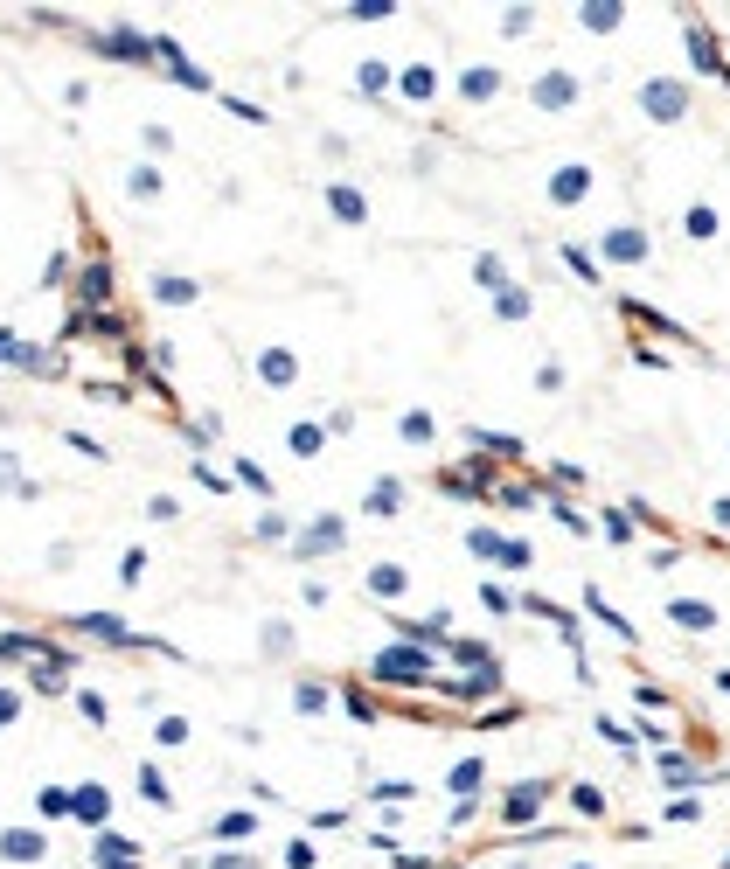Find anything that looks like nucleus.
<instances>
[{"label": "nucleus", "mask_w": 730, "mask_h": 869, "mask_svg": "<svg viewBox=\"0 0 730 869\" xmlns=\"http://www.w3.org/2000/svg\"><path fill=\"white\" fill-rule=\"evenodd\" d=\"M174 153V133L167 126H146V160H167Z\"/></svg>", "instance_id": "nucleus-44"}, {"label": "nucleus", "mask_w": 730, "mask_h": 869, "mask_svg": "<svg viewBox=\"0 0 730 869\" xmlns=\"http://www.w3.org/2000/svg\"><path fill=\"white\" fill-rule=\"evenodd\" d=\"M188 744V717H160L153 724V751H181Z\"/></svg>", "instance_id": "nucleus-27"}, {"label": "nucleus", "mask_w": 730, "mask_h": 869, "mask_svg": "<svg viewBox=\"0 0 730 869\" xmlns=\"http://www.w3.org/2000/svg\"><path fill=\"white\" fill-rule=\"evenodd\" d=\"M710 515H717V522H724V529H730V501H717V508H710Z\"/></svg>", "instance_id": "nucleus-56"}, {"label": "nucleus", "mask_w": 730, "mask_h": 869, "mask_svg": "<svg viewBox=\"0 0 730 869\" xmlns=\"http://www.w3.org/2000/svg\"><path fill=\"white\" fill-rule=\"evenodd\" d=\"M292 703H299L306 717H320V710H327V682H299V696H292Z\"/></svg>", "instance_id": "nucleus-40"}, {"label": "nucleus", "mask_w": 730, "mask_h": 869, "mask_svg": "<svg viewBox=\"0 0 730 869\" xmlns=\"http://www.w3.org/2000/svg\"><path fill=\"white\" fill-rule=\"evenodd\" d=\"M153 299H160V306H195V279H181V272H160V279H153Z\"/></svg>", "instance_id": "nucleus-22"}, {"label": "nucleus", "mask_w": 730, "mask_h": 869, "mask_svg": "<svg viewBox=\"0 0 730 869\" xmlns=\"http://www.w3.org/2000/svg\"><path fill=\"white\" fill-rule=\"evenodd\" d=\"M21 717V689H0V724H14Z\"/></svg>", "instance_id": "nucleus-55"}, {"label": "nucleus", "mask_w": 730, "mask_h": 869, "mask_svg": "<svg viewBox=\"0 0 730 869\" xmlns=\"http://www.w3.org/2000/svg\"><path fill=\"white\" fill-rule=\"evenodd\" d=\"M473 279H480V286H501V258L480 251V258H473Z\"/></svg>", "instance_id": "nucleus-46"}, {"label": "nucleus", "mask_w": 730, "mask_h": 869, "mask_svg": "<svg viewBox=\"0 0 730 869\" xmlns=\"http://www.w3.org/2000/svg\"><path fill=\"white\" fill-rule=\"evenodd\" d=\"M369 675H376V682H397V689H425V682H438V668H432L425 647H383V654L369 661Z\"/></svg>", "instance_id": "nucleus-1"}, {"label": "nucleus", "mask_w": 730, "mask_h": 869, "mask_svg": "<svg viewBox=\"0 0 730 869\" xmlns=\"http://www.w3.org/2000/svg\"><path fill=\"white\" fill-rule=\"evenodd\" d=\"M105 49H112V56H133V63H146V35H133V28L105 35Z\"/></svg>", "instance_id": "nucleus-31"}, {"label": "nucleus", "mask_w": 730, "mask_h": 869, "mask_svg": "<svg viewBox=\"0 0 730 869\" xmlns=\"http://www.w3.org/2000/svg\"><path fill=\"white\" fill-rule=\"evenodd\" d=\"M550 793H557L550 779H515V786L494 800V821H501V828H529V821L550 807Z\"/></svg>", "instance_id": "nucleus-2"}, {"label": "nucleus", "mask_w": 730, "mask_h": 869, "mask_svg": "<svg viewBox=\"0 0 730 869\" xmlns=\"http://www.w3.org/2000/svg\"><path fill=\"white\" fill-rule=\"evenodd\" d=\"M70 626H77V633H91V640H105V647H146L140 633H133L126 619H112V612H77Z\"/></svg>", "instance_id": "nucleus-9"}, {"label": "nucleus", "mask_w": 730, "mask_h": 869, "mask_svg": "<svg viewBox=\"0 0 730 869\" xmlns=\"http://www.w3.org/2000/svg\"><path fill=\"white\" fill-rule=\"evenodd\" d=\"M320 445H327V425H292V452H299V459H313Z\"/></svg>", "instance_id": "nucleus-32"}, {"label": "nucleus", "mask_w": 730, "mask_h": 869, "mask_svg": "<svg viewBox=\"0 0 730 869\" xmlns=\"http://www.w3.org/2000/svg\"><path fill=\"white\" fill-rule=\"evenodd\" d=\"M77 306H84V313H112V265H105V258H91V265L77 272Z\"/></svg>", "instance_id": "nucleus-7"}, {"label": "nucleus", "mask_w": 730, "mask_h": 869, "mask_svg": "<svg viewBox=\"0 0 730 869\" xmlns=\"http://www.w3.org/2000/svg\"><path fill=\"white\" fill-rule=\"evenodd\" d=\"M598 737H605L612 751H633V730L619 724V717H598Z\"/></svg>", "instance_id": "nucleus-41"}, {"label": "nucleus", "mask_w": 730, "mask_h": 869, "mask_svg": "<svg viewBox=\"0 0 730 869\" xmlns=\"http://www.w3.org/2000/svg\"><path fill=\"white\" fill-rule=\"evenodd\" d=\"M494 320H529V286L501 279V286H494Z\"/></svg>", "instance_id": "nucleus-21"}, {"label": "nucleus", "mask_w": 730, "mask_h": 869, "mask_svg": "<svg viewBox=\"0 0 730 869\" xmlns=\"http://www.w3.org/2000/svg\"><path fill=\"white\" fill-rule=\"evenodd\" d=\"M42 849H49L42 828H0V856L7 863H42Z\"/></svg>", "instance_id": "nucleus-13"}, {"label": "nucleus", "mask_w": 730, "mask_h": 869, "mask_svg": "<svg viewBox=\"0 0 730 869\" xmlns=\"http://www.w3.org/2000/svg\"><path fill=\"white\" fill-rule=\"evenodd\" d=\"M286 550L299 564H306V557H334V550H348V529H341V515H313V529H292Z\"/></svg>", "instance_id": "nucleus-4"}, {"label": "nucleus", "mask_w": 730, "mask_h": 869, "mask_svg": "<svg viewBox=\"0 0 730 869\" xmlns=\"http://www.w3.org/2000/svg\"><path fill=\"white\" fill-rule=\"evenodd\" d=\"M390 84H397V70H390V63H376V56H369V63L355 70V91H369V98H383Z\"/></svg>", "instance_id": "nucleus-25"}, {"label": "nucleus", "mask_w": 730, "mask_h": 869, "mask_svg": "<svg viewBox=\"0 0 730 869\" xmlns=\"http://www.w3.org/2000/svg\"><path fill=\"white\" fill-rule=\"evenodd\" d=\"M564 265H571L578 279H598V258H591V251H578V244H564Z\"/></svg>", "instance_id": "nucleus-45"}, {"label": "nucleus", "mask_w": 730, "mask_h": 869, "mask_svg": "<svg viewBox=\"0 0 730 869\" xmlns=\"http://www.w3.org/2000/svg\"><path fill=\"white\" fill-rule=\"evenodd\" d=\"M480 605H487V612H494V619H508V612H515V605H522V598H515V591H501V584L487 578V584H480Z\"/></svg>", "instance_id": "nucleus-30"}, {"label": "nucleus", "mask_w": 730, "mask_h": 869, "mask_svg": "<svg viewBox=\"0 0 730 869\" xmlns=\"http://www.w3.org/2000/svg\"><path fill=\"white\" fill-rule=\"evenodd\" d=\"M689 237H717V209H689Z\"/></svg>", "instance_id": "nucleus-48"}, {"label": "nucleus", "mask_w": 730, "mask_h": 869, "mask_svg": "<svg viewBox=\"0 0 730 869\" xmlns=\"http://www.w3.org/2000/svg\"><path fill=\"white\" fill-rule=\"evenodd\" d=\"M501 91H508V77H501L494 63H473V70L452 77V98H466V105H487V98H501Z\"/></svg>", "instance_id": "nucleus-5"}, {"label": "nucleus", "mask_w": 730, "mask_h": 869, "mask_svg": "<svg viewBox=\"0 0 730 869\" xmlns=\"http://www.w3.org/2000/svg\"><path fill=\"white\" fill-rule=\"evenodd\" d=\"M550 508H557V522H564L571 536H584V529H591V522H584V515H578V508H571V501H550Z\"/></svg>", "instance_id": "nucleus-50"}, {"label": "nucleus", "mask_w": 730, "mask_h": 869, "mask_svg": "<svg viewBox=\"0 0 730 869\" xmlns=\"http://www.w3.org/2000/svg\"><path fill=\"white\" fill-rule=\"evenodd\" d=\"M258 383L265 390H292L299 383V355L292 348H258Z\"/></svg>", "instance_id": "nucleus-10"}, {"label": "nucleus", "mask_w": 730, "mask_h": 869, "mask_svg": "<svg viewBox=\"0 0 730 869\" xmlns=\"http://www.w3.org/2000/svg\"><path fill=\"white\" fill-rule=\"evenodd\" d=\"M397 98H411V105H432V98H438V70H432V63H411V70H397Z\"/></svg>", "instance_id": "nucleus-17"}, {"label": "nucleus", "mask_w": 730, "mask_h": 869, "mask_svg": "<svg viewBox=\"0 0 730 869\" xmlns=\"http://www.w3.org/2000/svg\"><path fill=\"white\" fill-rule=\"evenodd\" d=\"M536 390H543V397H557V390H564V362H550V355H543V362H536Z\"/></svg>", "instance_id": "nucleus-39"}, {"label": "nucleus", "mask_w": 730, "mask_h": 869, "mask_svg": "<svg viewBox=\"0 0 730 869\" xmlns=\"http://www.w3.org/2000/svg\"><path fill=\"white\" fill-rule=\"evenodd\" d=\"M640 112H647L654 126H675V119L689 112V84H675V77H647V84H640Z\"/></svg>", "instance_id": "nucleus-3"}, {"label": "nucleus", "mask_w": 730, "mask_h": 869, "mask_svg": "<svg viewBox=\"0 0 730 869\" xmlns=\"http://www.w3.org/2000/svg\"><path fill=\"white\" fill-rule=\"evenodd\" d=\"M230 466H237V480H244L251 494H272V473H265L258 459H230Z\"/></svg>", "instance_id": "nucleus-34"}, {"label": "nucleus", "mask_w": 730, "mask_h": 869, "mask_svg": "<svg viewBox=\"0 0 730 869\" xmlns=\"http://www.w3.org/2000/svg\"><path fill=\"white\" fill-rule=\"evenodd\" d=\"M146 515H153V522H181V501H174V494H153Z\"/></svg>", "instance_id": "nucleus-47"}, {"label": "nucleus", "mask_w": 730, "mask_h": 869, "mask_svg": "<svg viewBox=\"0 0 730 869\" xmlns=\"http://www.w3.org/2000/svg\"><path fill=\"white\" fill-rule=\"evenodd\" d=\"M529 98H536V112H571V105H578V77H564V70H543V77L529 84Z\"/></svg>", "instance_id": "nucleus-8"}, {"label": "nucleus", "mask_w": 730, "mask_h": 869, "mask_svg": "<svg viewBox=\"0 0 730 869\" xmlns=\"http://www.w3.org/2000/svg\"><path fill=\"white\" fill-rule=\"evenodd\" d=\"M501 571H529V543L522 536H501V557H494Z\"/></svg>", "instance_id": "nucleus-35"}, {"label": "nucleus", "mask_w": 730, "mask_h": 869, "mask_svg": "<svg viewBox=\"0 0 730 869\" xmlns=\"http://www.w3.org/2000/svg\"><path fill=\"white\" fill-rule=\"evenodd\" d=\"M598 258H605V265H640V258H647V230H633V223H612V230L598 237Z\"/></svg>", "instance_id": "nucleus-6"}, {"label": "nucleus", "mask_w": 730, "mask_h": 869, "mask_svg": "<svg viewBox=\"0 0 730 869\" xmlns=\"http://www.w3.org/2000/svg\"><path fill=\"white\" fill-rule=\"evenodd\" d=\"M404 591H411V571H404V564H390V557L369 564V598H376V605H390V598H404Z\"/></svg>", "instance_id": "nucleus-15"}, {"label": "nucleus", "mask_w": 730, "mask_h": 869, "mask_svg": "<svg viewBox=\"0 0 730 869\" xmlns=\"http://www.w3.org/2000/svg\"><path fill=\"white\" fill-rule=\"evenodd\" d=\"M605 536H612V543H626V536H633V522H626L619 508H605Z\"/></svg>", "instance_id": "nucleus-53"}, {"label": "nucleus", "mask_w": 730, "mask_h": 869, "mask_svg": "<svg viewBox=\"0 0 730 869\" xmlns=\"http://www.w3.org/2000/svg\"><path fill=\"white\" fill-rule=\"evenodd\" d=\"M432 418H425V411H404V418H397V438H404V445H432Z\"/></svg>", "instance_id": "nucleus-28"}, {"label": "nucleus", "mask_w": 730, "mask_h": 869, "mask_svg": "<svg viewBox=\"0 0 730 869\" xmlns=\"http://www.w3.org/2000/svg\"><path fill=\"white\" fill-rule=\"evenodd\" d=\"M77 279V265H70V251H56L49 265H42V286H70Z\"/></svg>", "instance_id": "nucleus-38"}, {"label": "nucleus", "mask_w": 730, "mask_h": 869, "mask_svg": "<svg viewBox=\"0 0 730 869\" xmlns=\"http://www.w3.org/2000/svg\"><path fill=\"white\" fill-rule=\"evenodd\" d=\"M584 605H591V612H598V619H605V626H612V633H619V640H633V619H626V612H619V605H605V598H598V591H584Z\"/></svg>", "instance_id": "nucleus-29"}, {"label": "nucleus", "mask_w": 730, "mask_h": 869, "mask_svg": "<svg viewBox=\"0 0 730 869\" xmlns=\"http://www.w3.org/2000/svg\"><path fill=\"white\" fill-rule=\"evenodd\" d=\"M397 508H404V480H397V473H383V480L362 494V515H369V522H383V515H397Z\"/></svg>", "instance_id": "nucleus-16"}, {"label": "nucleus", "mask_w": 730, "mask_h": 869, "mask_svg": "<svg viewBox=\"0 0 730 869\" xmlns=\"http://www.w3.org/2000/svg\"><path fill=\"white\" fill-rule=\"evenodd\" d=\"M70 800H77V786H42V793H35V828L70 821Z\"/></svg>", "instance_id": "nucleus-19"}, {"label": "nucleus", "mask_w": 730, "mask_h": 869, "mask_svg": "<svg viewBox=\"0 0 730 869\" xmlns=\"http://www.w3.org/2000/svg\"><path fill=\"white\" fill-rule=\"evenodd\" d=\"M286 863H292V869H313L320 856H313V842H292V849H286Z\"/></svg>", "instance_id": "nucleus-54"}, {"label": "nucleus", "mask_w": 730, "mask_h": 869, "mask_svg": "<svg viewBox=\"0 0 730 869\" xmlns=\"http://www.w3.org/2000/svg\"><path fill=\"white\" fill-rule=\"evenodd\" d=\"M717 689H724V696H730V668H724V675H717Z\"/></svg>", "instance_id": "nucleus-57"}, {"label": "nucleus", "mask_w": 730, "mask_h": 869, "mask_svg": "<svg viewBox=\"0 0 730 869\" xmlns=\"http://www.w3.org/2000/svg\"><path fill=\"white\" fill-rule=\"evenodd\" d=\"M480 779H487V765H480V758H459V765L445 772V786H452L459 800H473V793H480Z\"/></svg>", "instance_id": "nucleus-23"}, {"label": "nucleus", "mask_w": 730, "mask_h": 869, "mask_svg": "<svg viewBox=\"0 0 730 869\" xmlns=\"http://www.w3.org/2000/svg\"><path fill=\"white\" fill-rule=\"evenodd\" d=\"M70 696H77V710H84V724H105V717H112V710H105V696H91V689H70Z\"/></svg>", "instance_id": "nucleus-42"}, {"label": "nucleus", "mask_w": 730, "mask_h": 869, "mask_svg": "<svg viewBox=\"0 0 730 869\" xmlns=\"http://www.w3.org/2000/svg\"><path fill=\"white\" fill-rule=\"evenodd\" d=\"M146 571V550H126V564H119V584H140Z\"/></svg>", "instance_id": "nucleus-51"}, {"label": "nucleus", "mask_w": 730, "mask_h": 869, "mask_svg": "<svg viewBox=\"0 0 730 869\" xmlns=\"http://www.w3.org/2000/svg\"><path fill=\"white\" fill-rule=\"evenodd\" d=\"M383 14H397V7H383V0L376 7H341V21H383Z\"/></svg>", "instance_id": "nucleus-52"}, {"label": "nucleus", "mask_w": 730, "mask_h": 869, "mask_svg": "<svg viewBox=\"0 0 730 869\" xmlns=\"http://www.w3.org/2000/svg\"><path fill=\"white\" fill-rule=\"evenodd\" d=\"M668 626H689V633H717V605H696V598H668Z\"/></svg>", "instance_id": "nucleus-18"}, {"label": "nucleus", "mask_w": 730, "mask_h": 869, "mask_svg": "<svg viewBox=\"0 0 730 869\" xmlns=\"http://www.w3.org/2000/svg\"><path fill=\"white\" fill-rule=\"evenodd\" d=\"M140 793H146V807H174V786L160 779V765H140Z\"/></svg>", "instance_id": "nucleus-26"}, {"label": "nucleus", "mask_w": 730, "mask_h": 869, "mask_svg": "<svg viewBox=\"0 0 730 869\" xmlns=\"http://www.w3.org/2000/svg\"><path fill=\"white\" fill-rule=\"evenodd\" d=\"M571 807H578L584 821H598V814H605V793H598V786H584V779H578V786H571Z\"/></svg>", "instance_id": "nucleus-33"}, {"label": "nucleus", "mask_w": 730, "mask_h": 869, "mask_svg": "<svg viewBox=\"0 0 730 869\" xmlns=\"http://www.w3.org/2000/svg\"><path fill=\"white\" fill-rule=\"evenodd\" d=\"M251 828H258V821H251V814H223V821H216V835H223V842H244V835H251Z\"/></svg>", "instance_id": "nucleus-43"}, {"label": "nucleus", "mask_w": 730, "mask_h": 869, "mask_svg": "<svg viewBox=\"0 0 730 869\" xmlns=\"http://www.w3.org/2000/svg\"><path fill=\"white\" fill-rule=\"evenodd\" d=\"M578 21H584V28H591V35H612V28H619L626 14H619V7H584Z\"/></svg>", "instance_id": "nucleus-36"}, {"label": "nucleus", "mask_w": 730, "mask_h": 869, "mask_svg": "<svg viewBox=\"0 0 730 869\" xmlns=\"http://www.w3.org/2000/svg\"><path fill=\"white\" fill-rule=\"evenodd\" d=\"M584 195H591V167H584V160H571V167H557V174H550V202H564V209H571V202H584Z\"/></svg>", "instance_id": "nucleus-14"}, {"label": "nucleus", "mask_w": 730, "mask_h": 869, "mask_svg": "<svg viewBox=\"0 0 730 869\" xmlns=\"http://www.w3.org/2000/svg\"><path fill=\"white\" fill-rule=\"evenodd\" d=\"M70 821H84V828H105V821H112V793L84 779V786H77V800H70Z\"/></svg>", "instance_id": "nucleus-12"}, {"label": "nucleus", "mask_w": 730, "mask_h": 869, "mask_svg": "<svg viewBox=\"0 0 730 869\" xmlns=\"http://www.w3.org/2000/svg\"><path fill=\"white\" fill-rule=\"evenodd\" d=\"M265 654H272V661L292 654V626H286V619H265Z\"/></svg>", "instance_id": "nucleus-37"}, {"label": "nucleus", "mask_w": 730, "mask_h": 869, "mask_svg": "<svg viewBox=\"0 0 730 869\" xmlns=\"http://www.w3.org/2000/svg\"><path fill=\"white\" fill-rule=\"evenodd\" d=\"M160 56H167V70H174V84H188V91H209V77H202V70H195V63H188V56H181L174 42H160Z\"/></svg>", "instance_id": "nucleus-24"}, {"label": "nucleus", "mask_w": 730, "mask_h": 869, "mask_svg": "<svg viewBox=\"0 0 730 869\" xmlns=\"http://www.w3.org/2000/svg\"><path fill=\"white\" fill-rule=\"evenodd\" d=\"M466 543H473V557H501V536H494V529H473Z\"/></svg>", "instance_id": "nucleus-49"}, {"label": "nucleus", "mask_w": 730, "mask_h": 869, "mask_svg": "<svg viewBox=\"0 0 730 869\" xmlns=\"http://www.w3.org/2000/svg\"><path fill=\"white\" fill-rule=\"evenodd\" d=\"M327 209H334L348 230H362V223H369V202H362V188H355V181H327Z\"/></svg>", "instance_id": "nucleus-11"}, {"label": "nucleus", "mask_w": 730, "mask_h": 869, "mask_svg": "<svg viewBox=\"0 0 730 869\" xmlns=\"http://www.w3.org/2000/svg\"><path fill=\"white\" fill-rule=\"evenodd\" d=\"M160 188H167V181H160V160H133V167H126V195H133V202H160Z\"/></svg>", "instance_id": "nucleus-20"}]
</instances>
